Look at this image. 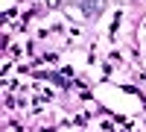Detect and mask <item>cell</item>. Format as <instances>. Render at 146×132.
Segmentation results:
<instances>
[{"label":"cell","mask_w":146,"mask_h":132,"mask_svg":"<svg viewBox=\"0 0 146 132\" xmlns=\"http://www.w3.org/2000/svg\"><path fill=\"white\" fill-rule=\"evenodd\" d=\"M102 6H105V0H82V15L94 21V18L102 12Z\"/></svg>","instance_id":"6da1fadb"}]
</instances>
